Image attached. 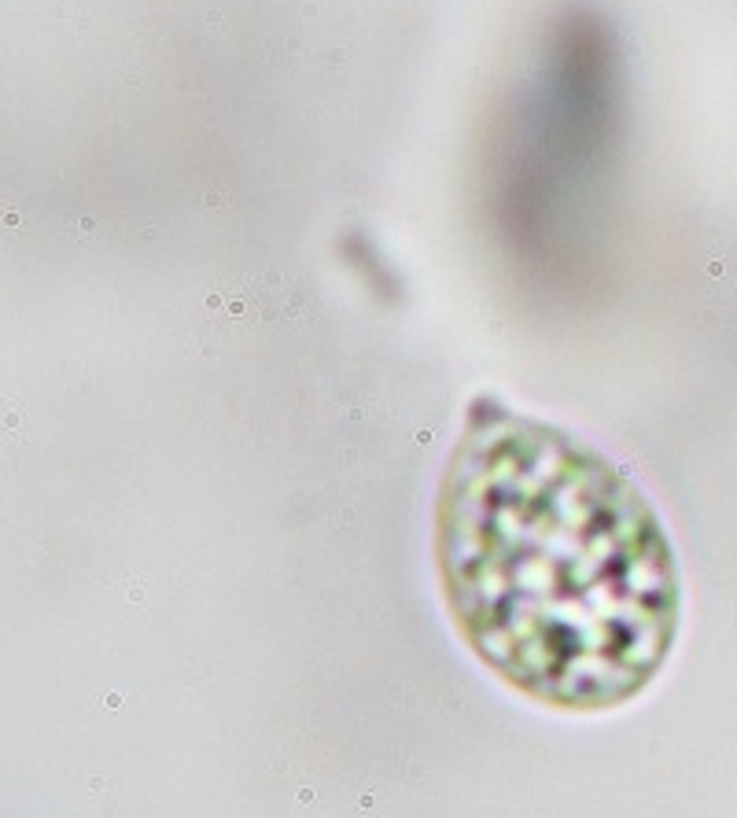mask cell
<instances>
[{
	"instance_id": "1",
	"label": "cell",
	"mask_w": 737,
	"mask_h": 818,
	"mask_svg": "<svg viewBox=\"0 0 737 818\" xmlns=\"http://www.w3.org/2000/svg\"><path fill=\"white\" fill-rule=\"evenodd\" d=\"M439 594L468 653L557 712L642 697L682 583L642 487L557 424L476 398L435 494Z\"/></svg>"
}]
</instances>
